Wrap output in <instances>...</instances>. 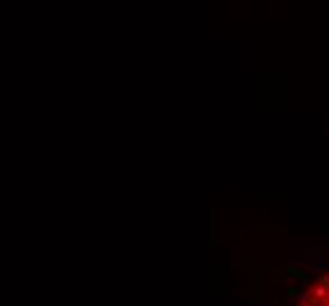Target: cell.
<instances>
[{
	"instance_id": "3",
	"label": "cell",
	"mask_w": 329,
	"mask_h": 306,
	"mask_svg": "<svg viewBox=\"0 0 329 306\" xmlns=\"http://www.w3.org/2000/svg\"><path fill=\"white\" fill-rule=\"evenodd\" d=\"M318 283H320V285H324V288H329V273H327V276H322V278H320Z\"/></svg>"
},
{
	"instance_id": "2",
	"label": "cell",
	"mask_w": 329,
	"mask_h": 306,
	"mask_svg": "<svg viewBox=\"0 0 329 306\" xmlns=\"http://www.w3.org/2000/svg\"><path fill=\"white\" fill-rule=\"evenodd\" d=\"M311 304H313L311 292H308V290H306V292H301V295H299V306H311Z\"/></svg>"
},
{
	"instance_id": "1",
	"label": "cell",
	"mask_w": 329,
	"mask_h": 306,
	"mask_svg": "<svg viewBox=\"0 0 329 306\" xmlns=\"http://www.w3.org/2000/svg\"><path fill=\"white\" fill-rule=\"evenodd\" d=\"M308 292H311V297L315 301H324L329 297V288H324V285H320V283H315L311 290H308Z\"/></svg>"
},
{
	"instance_id": "4",
	"label": "cell",
	"mask_w": 329,
	"mask_h": 306,
	"mask_svg": "<svg viewBox=\"0 0 329 306\" xmlns=\"http://www.w3.org/2000/svg\"><path fill=\"white\" fill-rule=\"evenodd\" d=\"M322 304H324V306H329V297H327V299H324V301H322Z\"/></svg>"
}]
</instances>
